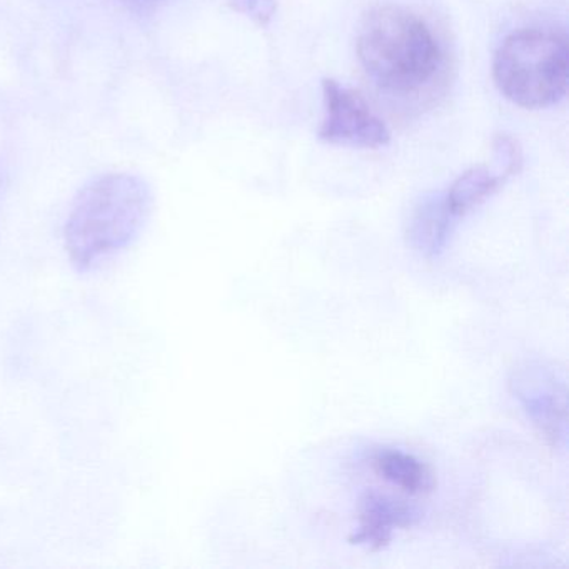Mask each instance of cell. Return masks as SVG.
Segmentation results:
<instances>
[{
	"mask_svg": "<svg viewBox=\"0 0 569 569\" xmlns=\"http://www.w3.org/2000/svg\"><path fill=\"white\" fill-rule=\"evenodd\" d=\"M124 2H132V4H152V2H161V0H124Z\"/></svg>",
	"mask_w": 569,
	"mask_h": 569,
	"instance_id": "obj_12",
	"label": "cell"
},
{
	"mask_svg": "<svg viewBox=\"0 0 569 569\" xmlns=\"http://www.w3.org/2000/svg\"><path fill=\"white\" fill-rule=\"evenodd\" d=\"M322 99L325 119L319 129L321 141L366 149L389 144L391 132L358 91L345 88L335 79H325Z\"/></svg>",
	"mask_w": 569,
	"mask_h": 569,
	"instance_id": "obj_5",
	"label": "cell"
},
{
	"mask_svg": "<svg viewBox=\"0 0 569 569\" xmlns=\"http://www.w3.org/2000/svg\"><path fill=\"white\" fill-rule=\"evenodd\" d=\"M154 208L151 186L141 176L111 172L89 181L72 201L64 248L81 274L98 271L131 248Z\"/></svg>",
	"mask_w": 569,
	"mask_h": 569,
	"instance_id": "obj_1",
	"label": "cell"
},
{
	"mask_svg": "<svg viewBox=\"0 0 569 569\" xmlns=\"http://www.w3.org/2000/svg\"><path fill=\"white\" fill-rule=\"evenodd\" d=\"M421 518L419 509L405 499L368 489L359 498L358 529L349 541L351 545L366 546L371 551H381L392 541L396 529L412 528Z\"/></svg>",
	"mask_w": 569,
	"mask_h": 569,
	"instance_id": "obj_6",
	"label": "cell"
},
{
	"mask_svg": "<svg viewBox=\"0 0 569 569\" xmlns=\"http://www.w3.org/2000/svg\"><path fill=\"white\" fill-rule=\"evenodd\" d=\"M229 6L259 26H268L276 12V0H229Z\"/></svg>",
	"mask_w": 569,
	"mask_h": 569,
	"instance_id": "obj_11",
	"label": "cell"
},
{
	"mask_svg": "<svg viewBox=\"0 0 569 569\" xmlns=\"http://www.w3.org/2000/svg\"><path fill=\"white\" fill-rule=\"evenodd\" d=\"M509 389L531 425L552 448L566 445V385L541 361H522L512 369Z\"/></svg>",
	"mask_w": 569,
	"mask_h": 569,
	"instance_id": "obj_4",
	"label": "cell"
},
{
	"mask_svg": "<svg viewBox=\"0 0 569 569\" xmlns=\"http://www.w3.org/2000/svg\"><path fill=\"white\" fill-rule=\"evenodd\" d=\"M495 156L502 166V174L506 178L518 174L522 166V152L518 142L509 136H498L495 139Z\"/></svg>",
	"mask_w": 569,
	"mask_h": 569,
	"instance_id": "obj_10",
	"label": "cell"
},
{
	"mask_svg": "<svg viewBox=\"0 0 569 569\" xmlns=\"http://www.w3.org/2000/svg\"><path fill=\"white\" fill-rule=\"evenodd\" d=\"M568 39L545 29H522L502 41L492 59L496 88L512 104L542 109L561 101L568 88Z\"/></svg>",
	"mask_w": 569,
	"mask_h": 569,
	"instance_id": "obj_3",
	"label": "cell"
},
{
	"mask_svg": "<svg viewBox=\"0 0 569 569\" xmlns=\"http://www.w3.org/2000/svg\"><path fill=\"white\" fill-rule=\"evenodd\" d=\"M505 179V176L495 174L482 166L471 168L452 182L451 188L445 194L446 202L459 221L469 211L482 204L486 199L491 198L501 188Z\"/></svg>",
	"mask_w": 569,
	"mask_h": 569,
	"instance_id": "obj_9",
	"label": "cell"
},
{
	"mask_svg": "<svg viewBox=\"0 0 569 569\" xmlns=\"http://www.w3.org/2000/svg\"><path fill=\"white\" fill-rule=\"evenodd\" d=\"M456 222L458 219L449 209L445 194L426 198L409 221V244L426 259L438 258L445 251Z\"/></svg>",
	"mask_w": 569,
	"mask_h": 569,
	"instance_id": "obj_7",
	"label": "cell"
},
{
	"mask_svg": "<svg viewBox=\"0 0 569 569\" xmlns=\"http://www.w3.org/2000/svg\"><path fill=\"white\" fill-rule=\"evenodd\" d=\"M358 56L372 81L389 91H415L441 66V49L425 21L401 8L369 12L358 36Z\"/></svg>",
	"mask_w": 569,
	"mask_h": 569,
	"instance_id": "obj_2",
	"label": "cell"
},
{
	"mask_svg": "<svg viewBox=\"0 0 569 569\" xmlns=\"http://www.w3.org/2000/svg\"><path fill=\"white\" fill-rule=\"evenodd\" d=\"M372 469L379 478L391 482L409 496L429 495L436 479L431 468L415 455L395 448H379L371 456Z\"/></svg>",
	"mask_w": 569,
	"mask_h": 569,
	"instance_id": "obj_8",
	"label": "cell"
}]
</instances>
